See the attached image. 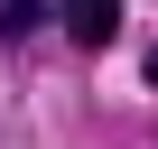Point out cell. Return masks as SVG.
Wrapping results in <instances>:
<instances>
[{
  "label": "cell",
  "instance_id": "1",
  "mask_svg": "<svg viewBox=\"0 0 158 149\" xmlns=\"http://www.w3.org/2000/svg\"><path fill=\"white\" fill-rule=\"evenodd\" d=\"M56 19H65L74 47H112L121 37V0H56Z\"/></svg>",
  "mask_w": 158,
  "mask_h": 149
},
{
  "label": "cell",
  "instance_id": "2",
  "mask_svg": "<svg viewBox=\"0 0 158 149\" xmlns=\"http://www.w3.org/2000/svg\"><path fill=\"white\" fill-rule=\"evenodd\" d=\"M47 28V0H0V37H10V47H28Z\"/></svg>",
  "mask_w": 158,
  "mask_h": 149
},
{
  "label": "cell",
  "instance_id": "3",
  "mask_svg": "<svg viewBox=\"0 0 158 149\" xmlns=\"http://www.w3.org/2000/svg\"><path fill=\"white\" fill-rule=\"evenodd\" d=\"M149 84H158V47H149Z\"/></svg>",
  "mask_w": 158,
  "mask_h": 149
}]
</instances>
